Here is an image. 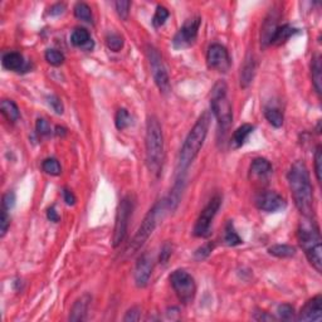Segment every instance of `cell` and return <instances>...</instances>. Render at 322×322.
I'll return each mask as SVG.
<instances>
[{
  "mask_svg": "<svg viewBox=\"0 0 322 322\" xmlns=\"http://www.w3.org/2000/svg\"><path fill=\"white\" fill-rule=\"evenodd\" d=\"M173 254V247L170 246L169 243H165L163 246V248H161V252H160V263H163V265H165V263H168L169 258H170V255Z\"/></svg>",
  "mask_w": 322,
  "mask_h": 322,
  "instance_id": "obj_43",
  "label": "cell"
},
{
  "mask_svg": "<svg viewBox=\"0 0 322 322\" xmlns=\"http://www.w3.org/2000/svg\"><path fill=\"white\" fill-rule=\"evenodd\" d=\"M63 199H65L67 205L76 204V196H74V194L69 189H63Z\"/></svg>",
  "mask_w": 322,
  "mask_h": 322,
  "instance_id": "obj_45",
  "label": "cell"
},
{
  "mask_svg": "<svg viewBox=\"0 0 322 322\" xmlns=\"http://www.w3.org/2000/svg\"><path fill=\"white\" fill-rule=\"evenodd\" d=\"M91 296L83 295L79 297L76 302L73 304V307L71 310V315H69V320L71 321H83L87 315L88 307H90Z\"/></svg>",
  "mask_w": 322,
  "mask_h": 322,
  "instance_id": "obj_17",
  "label": "cell"
},
{
  "mask_svg": "<svg viewBox=\"0 0 322 322\" xmlns=\"http://www.w3.org/2000/svg\"><path fill=\"white\" fill-rule=\"evenodd\" d=\"M66 9V5L63 4V3H57V4H54L53 7H51V9H49V15H59V14H62L63 12H65Z\"/></svg>",
  "mask_w": 322,
  "mask_h": 322,
  "instance_id": "obj_46",
  "label": "cell"
},
{
  "mask_svg": "<svg viewBox=\"0 0 322 322\" xmlns=\"http://www.w3.org/2000/svg\"><path fill=\"white\" fill-rule=\"evenodd\" d=\"M47 218H48L51 222H54V223L59 222V215H58V213L55 212V208L54 207L49 208L48 212H47Z\"/></svg>",
  "mask_w": 322,
  "mask_h": 322,
  "instance_id": "obj_47",
  "label": "cell"
},
{
  "mask_svg": "<svg viewBox=\"0 0 322 322\" xmlns=\"http://www.w3.org/2000/svg\"><path fill=\"white\" fill-rule=\"evenodd\" d=\"M66 134H67V129H65L63 126L55 127V135L57 136H65Z\"/></svg>",
  "mask_w": 322,
  "mask_h": 322,
  "instance_id": "obj_49",
  "label": "cell"
},
{
  "mask_svg": "<svg viewBox=\"0 0 322 322\" xmlns=\"http://www.w3.org/2000/svg\"><path fill=\"white\" fill-rule=\"evenodd\" d=\"M210 110L218 122L220 132L226 134L233 122L232 104L228 98V87L224 80H219L212 90Z\"/></svg>",
  "mask_w": 322,
  "mask_h": 322,
  "instance_id": "obj_5",
  "label": "cell"
},
{
  "mask_svg": "<svg viewBox=\"0 0 322 322\" xmlns=\"http://www.w3.org/2000/svg\"><path fill=\"white\" fill-rule=\"evenodd\" d=\"M131 122H132V117L126 108H120V110L116 112L115 125H116V127H117V130L122 131V130L127 129V127L131 125Z\"/></svg>",
  "mask_w": 322,
  "mask_h": 322,
  "instance_id": "obj_30",
  "label": "cell"
},
{
  "mask_svg": "<svg viewBox=\"0 0 322 322\" xmlns=\"http://www.w3.org/2000/svg\"><path fill=\"white\" fill-rule=\"evenodd\" d=\"M124 38L118 33H108L106 37V44L108 49L112 52H118L124 48Z\"/></svg>",
  "mask_w": 322,
  "mask_h": 322,
  "instance_id": "obj_32",
  "label": "cell"
},
{
  "mask_svg": "<svg viewBox=\"0 0 322 322\" xmlns=\"http://www.w3.org/2000/svg\"><path fill=\"white\" fill-rule=\"evenodd\" d=\"M258 313H259V316L255 315L254 320H257V321H272V320H274L273 316H269L266 312H258Z\"/></svg>",
  "mask_w": 322,
  "mask_h": 322,
  "instance_id": "obj_48",
  "label": "cell"
},
{
  "mask_svg": "<svg viewBox=\"0 0 322 322\" xmlns=\"http://www.w3.org/2000/svg\"><path fill=\"white\" fill-rule=\"evenodd\" d=\"M71 43L74 47L85 48L87 51H91L93 48V42L91 38L90 33L85 28H76L71 34Z\"/></svg>",
  "mask_w": 322,
  "mask_h": 322,
  "instance_id": "obj_18",
  "label": "cell"
},
{
  "mask_svg": "<svg viewBox=\"0 0 322 322\" xmlns=\"http://www.w3.org/2000/svg\"><path fill=\"white\" fill-rule=\"evenodd\" d=\"M168 209H170V208H169L168 199H164V200H160L159 203H156V204H155L154 207L149 210V213L145 215L143 223H141L140 228H138L137 232H136L135 237L132 238L129 248H127V251H126L127 254L132 255V254H135L136 252H138V249L145 244V242L149 239L150 235L152 234V232H154L155 228H156L157 219H159L161 213L166 212Z\"/></svg>",
  "mask_w": 322,
  "mask_h": 322,
  "instance_id": "obj_6",
  "label": "cell"
},
{
  "mask_svg": "<svg viewBox=\"0 0 322 322\" xmlns=\"http://www.w3.org/2000/svg\"><path fill=\"white\" fill-rule=\"evenodd\" d=\"M272 171V165L267 159L257 157L251 164V174L255 176H266Z\"/></svg>",
  "mask_w": 322,
  "mask_h": 322,
  "instance_id": "obj_25",
  "label": "cell"
},
{
  "mask_svg": "<svg viewBox=\"0 0 322 322\" xmlns=\"http://www.w3.org/2000/svg\"><path fill=\"white\" fill-rule=\"evenodd\" d=\"M146 164L150 173L159 177L163 173L165 149H164V134L159 118L156 116H149L146 122Z\"/></svg>",
  "mask_w": 322,
  "mask_h": 322,
  "instance_id": "obj_3",
  "label": "cell"
},
{
  "mask_svg": "<svg viewBox=\"0 0 322 322\" xmlns=\"http://www.w3.org/2000/svg\"><path fill=\"white\" fill-rule=\"evenodd\" d=\"M278 27V15L276 12H271L267 15V18L265 19L262 30H260V44L263 47L271 46L272 38H273Z\"/></svg>",
  "mask_w": 322,
  "mask_h": 322,
  "instance_id": "obj_16",
  "label": "cell"
},
{
  "mask_svg": "<svg viewBox=\"0 0 322 322\" xmlns=\"http://www.w3.org/2000/svg\"><path fill=\"white\" fill-rule=\"evenodd\" d=\"M213 248H214V244L213 243H207L204 244V246L202 247V248H199L198 251L195 252V258L198 260H203L205 259L207 257H209V254L212 253Z\"/></svg>",
  "mask_w": 322,
  "mask_h": 322,
  "instance_id": "obj_41",
  "label": "cell"
},
{
  "mask_svg": "<svg viewBox=\"0 0 322 322\" xmlns=\"http://www.w3.org/2000/svg\"><path fill=\"white\" fill-rule=\"evenodd\" d=\"M287 180L297 209L305 218H313V188L306 164L301 160L293 163L287 174Z\"/></svg>",
  "mask_w": 322,
  "mask_h": 322,
  "instance_id": "obj_1",
  "label": "cell"
},
{
  "mask_svg": "<svg viewBox=\"0 0 322 322\" xmlns=\"http://www.w3.org/2000/svg\"><path fill=\"white\" fill-rule=\"evenodd\" d=\"M48 104H49V106L53 108V111L57 113V115H62L63 111H65L62 101H61L59 97L55 96V94H52V96L48 97Z\"/></svg>",
  "mask_w": 322,
  "mask_h": 322,
  "instance_id": "obj_40",
  "label": "cell"
},
{
  "mask_svg": "<svg viewBox=\"0 0 322 322\" xmlns=\"http://www.w3.org/2000/svg\"><path fill=\"white\" fill-rule=\"evenodd\" d=\"M277 312H278V316L281 320L291 321L295 318V309H293V306H291V305L288 304H283L281 306H278Z\"/></svg>",
  "mask_w": 322,
  "mask_h": 322,
  "instance_id": "obj_36",
  "label": "cell"
},
{
  "mask_svg": "<svg viewBox=\"0 0 322 322\" xmlns=\"http://www.w3.org/2000/svg\"><path fill=\"white\" fill-rule=\"evenodd\" d=\"M24 65L26 62H24L23 55L18 52H8L3 55V66L9 71L21 72L24 68Z\"/></svg>",
  "mask_w": 322,
  "mask_h": 322,
  "instance_id": "obj_20",
  "label": "cell"
},
{
  "mask_svg": "<svg viewBox=\"0 0 322 322\" xmlns=\"http://www.w3.org/2000/svg\"><path fill=\"white\" fill-rule=\"evenodd\" d=\"M74 16L79 21L86 22V23H93V15H92V9L90 8V5L86 4V3H77L74 5Z\"/></svg>",
  "mask_w": 322,
  "mask_h": 322,
  "instance_id": "obj_28",
  "label": "cell"
},
{
  "mask_svg": "<svg viewBox=\"0 0 322 322\" xmlns=\"http://www.w3.org/2000/svg\"><path fill=\"white\" fill-rule=\"evenodd\" d=\"M297 33H298V29L288 26V24L279 26L278 28H277L273 38H272L271 44H274V46H282V44H285L286 42L290 39L291 37H293V35L297 34Z\"/></svg>",
  "mask_w": 322,
  "mask_h": 322,
  "instance_id": "obj_21",
  "label": "cell"
},
{
  "mask_svg": "<svg viewBox=\"0 0 322 322\" xmlns=\"http://www.w3.org/2000/svg\"><path fill=\"white\" fill-rule=\"evenodd\" d=\"M130 7H131V2H127V0H118V2H115L116 12H117L118 16H120L122 21H126V19L129 18Z\"/></svg>",
  "mask_w": 322,
  "mask_h": 322,
  "instance_id": "obj_35",
  "label": "cell"
},
{
  "mask_svg": "<svg viewBox=\"0 0 322 322\" xmlns=\"http://www.w3.org/2000/svg\"><path fill=\"white\" fill-rule=\"evenodd\" d=\"M169 15H170V13H169V10L166 9L165 7H163V5H157L154 16H152V26H154L155 28L163 27L164 24H165V22L168 21Z\"/></svg>",
  "mask_w": 322,
  "mask_h": 322,
  "instance_id": "obj_33",
  "label": "cell"
},
{
  "mask_svg": "<svg viewBox=\"0 0 322 322\" xmlns=\"http://www.w3.org/2000/svg\"><path fill=\"white\" fill-rule=\"evenodd\" d=\"M321 171H322V149L321 146H317L315 152V174L318 183H321Z\"/></svg>",
  "mask_w": 322,
  "mask_h": 322,
  "instance_id": "obj_39",
  "label": "cell"
},
{
  "mask_svg": "<svg viewBox=\"0 0 322 322\" xmlns=\"http://www.w3.org/2000/svg\"><path fill=\"white\" fill-rule=\"evenodd\" d=\"M10 226V215L8 214L7 209H2V216H0V237H5L8 229Z\"/></svg>",
  "mask_w": 322,
  "mask_h": 322,
  "instance_id": "obj_38",
  "label": "cell"
},
{
  "mask_svg": "<svg viewBox=\"0 0 322 322\" xmlns=\"http://www.w3.org/2000/svg\"><path fill=\"white\" fill-rule=\"evenodd\" d=\"M132 210H134V202H132L131 196L127 195L125 198H122L117 207L115 229H113L112 244L115 248L120 246L125 238H126L127 228H129V220L132 215Z\"/></svg>",
  "mask_w": 322,
  "mask_h": 322,
  "instance_id": "obj_9",
  "label": "cell"
},
{
  "mask_svg": "<svg viewBox=\"0 0 322 322\" xmlns=\"http://www.w3.org/2000/svg\"><path fill=\"white\" fill-rule=\"evenodd\" d=\"M255 204L258 209L262 212L277 213L285 209L287 203L285 198L276 191H265L258 195V198L255 199Z\"/></svg>",
  "mask_w": 322,
  "mask_h": 322,
  "instance_id": "obj_13",
  "label": "cell"
},
{
  "mask_svg": "<svg viewBox=\"0 0 322 322\" xmlns=\"http://www.w3.org/2000/svg\"><path fill=\"white\" fill-rule=\"evenodd\" d=\"M224 242H226L227 246L229 247H235L239 246L243 243L242 238L238 235V233L235 232L234 224L232 220H228L226 224V232H224Z\"/></svg>",
  "mask_w": 322,
  "mask_h": 322,
  "instance_id": "obj_27",
  "label": "cell"
},
{
  "mask_svg": "<svg viewBox=\"0 0 322 322\" xmlns=\"http://www.w3.org/2000/svg\"><path fill=\"white\" fill-rule=\"evenodd\" d=\"M209 125L210 113L205 111V112L202 113L198 121L195 122L193 129L190 130L187 138H185L184 145L180 150L179 159H177V175L180 177H183V175L187 173L189 166L191 165L194 159L198 156L199 151H200L203 145H204L205 138H207Z\"/></svg>",
  "mask_w": 322,
  "mask_h": 322,
  "instance_id": "obj_2",
  "label": "cell"
},
{
  "mask_svg": "<svg viewBox=\"0 0 322 322\" xmlns=\"http://www.w3.org/2000/svg\"><path fill=\"white\" fill-rule=\"evenodd\" d=\"M0 111H2L3 116L9 122H16L21 118L19 107L12 99H3L2 105H0Z\"/></svg>",
  "mask_w": 322,
  "mask_h": 322,
  "instance_id": "obj_23",
  "label": "cell"
},
{
  "mask_svg": "<svg viewBox=\"0 0 322 322\" xmlns=\"http://www.w3.org/2000/svg\"><path fill=\"white\" fill-rule=\"evenodd\" d=\"M152 272V258L149 253H143L138 257L135 267V283L137 287L144 288L148 286Z\"/></svg>",
  "mask_w": 322,
  "mask_h": 322,
  "instance_id": "obj_14",
  "label": "cell"
},
{
  "mask_svg": "<svg viewBox=\"0 0 322 322\" xmlns=\"http://www.w3.org/2000/svg\"><path fill=\"white\" fill-rule=\"evenodd\" d=\"M311 76H312V85L316 92L321 94L322 91V63L320 55H315L311 63Z\"/></svg>",
  "mask_w": 322,
  "mask_h": 322,
  "instance_id": "obj_22",
  "label": "cell"
},
{
  "mask_svg": "<svg viewBox=\"0 0 322 322\" xmlns=\"http://www.w3.org/2000/svg\"><path fill=\"white\" fill-rule=\"evenodd\" d=\"M297 239L313 268L322 272V239L317 224L312 218H305L297 228Z\"/></svg>",
  "mask_w": 322,
  "mask_h": 322,
  "instance_id": "obj_4",
  "label": "cell"
},
{
  "mask_svg": "<svg viewBox=\"0 0 322 322\" xmlns=\"http://www.w3.org/2000/svg\"><path fill=\"white\" fill-rule=\"evenodd\" d=\"M222 205V198L219 195H214L210 199L207 207L202 210L195 227H194V235L199 238H207L210 235V227H212L213 219L215 218L219 208Z\"/></svg>",
  "mask_w": 322,
  "mask_h": 322,
  "instance_id": "obj_10",
  "label": "cell"
},
{
  "mask_svg": "<svg viewBox=\"0 0 322 322\" xmlns=\"http://www.w3.org/2000/svg\"><path fill=\"white\" fill-rule=\"evenodd\" d=\"M207 63L208 67L214 71L227 73L232 67V59L224 46L219 43H214L208 48L207 52Z\"/></svg>",
  "mask_w": 322,
  "mask_h": 322,
  "instance_id": "obj_12",
  "label": "cell"
},
{
  "mask_svg": "<svg viewBox=\"0 0 322 322\" xmlns=\"http://www.w3.org/2000/svg\"><path fill=\"white\" fill-rule=\"evenodd\" d=\"M265 116L267 121L276 129H279L283 125V112L277 107H266Z\"/></svg>",
  "mask_w": 322,
  "mask_h": 322,
  "instance_id": "obj_29",
  "label": "cell"
},
{
  "mask_svg": "<svg viewBox=\"0 0 322 322\" xmlns=\"http://www.w3.org/2000/svg\"><path fill=\"white\" fill-rule=\"evenodd\" d=\"M140 309L138 307H132L131 310H129L125 315L124 321H138L140 320Z\"/></svg>",
  "mask_w": 322,
  "mask_h": 322,
  "instance_id": "obj_44",
  "label": "cell"
},
{
  "mask_svg": "<svg viewBox=\"0 0 322 322\" xmlns=\"http://www.w3.org/2000/svg\"><path fill=\"white\" fill-rule=\"evenodd\" d=\"M255 73V61L253 55L249 53L246 57V61L243 63V67L240 71V87L247 88L252 82H253Z\"/></svg>",
  "mask_w": 322,
  "mask_h": 322,
  "instance_id": "obj_19",
  "label": "cell"
},
{
  "mask_svg": "<svg viewBox=\"0 0 322 322\" xmlns=\"http://www.w3.org/2000/svg\"><path fill=\"white\" fill-rule=\"evenodd\" d=\"M254 131V126L251 124H244L242 126L238 127L234 131L232 137V143L234 145V148H240L244 145V143L247 141L248 136Z\"/></svg>",
  "mask_w": 322,
  "mask_h": 322,
  "instance_id": "obj_24",
  "label": "cell"
},
{
  "mask_svg": "<svg viewBox=\"0 0 322 322\" xmlns=\"http://www.w3.org/2000/svg\"><path fill=\"white\" fill-rule=\"evenodd\" d=\"M3 209L10 210L15 205V194L13 191H8L4 196H3Z\"/></svg>",
  "mask_w": 322,
  "mask_h": 322,
  "instance_id": "obj_42",
  "label": "cell"
},
{
  "mask_svg": "<svg viewBox=\"0 0 322 322\" xmlns=\"http://www.w3.org/2000/svg\"><path fill=\"white\" fill-rule=\"evenodd\" d=\"M146 55L150 63V68H151L152 77H154L155 85L157 86L159 91L163 94H168L170 92V78H169V73L166 71L165 65L163 62V57L159 53L154 46L146 47Z\"/></svg>",
  "mask_w": 322,
  "mask_h": 322,
  "instance_id": "obj_7",
  "label": "cell"
},
{
  "mask_svg": "<svg viewBox=\"0 0 322 322\" xmlns=\"http://www.w3.org/2000/svg\"><path fill=\"white\" fill-rule=\"evenodd\" d=\"M35 130L41 136H49L52 134L51 124L46 118H38L35 124Z\"/></svg>",
  "mask_w": 322,
  "mask_h": 322,
  "instance_id": "obj_37",
  "label": "cell"
},
{
  "mask_svg": "<svg viewBox=\"0 0 322 322\" xmlns=\"http://www.w3.org/2000/svg\"><path fill=\"white\" fill-rule=\"evenodd\" d=\"M170 283L180 302L189 305L194 301L196 293V285L193 276L184 269H177L171 273Z\"/></svg>",
  "mask_w": 322,
  "mask_h": 322,
  "instance_id": "obj_8",
  "label": "cell"
},
{
  "mask_svg": "<svg viewBox=\"0 0 322 322\" xmlns=\"http://www.w3.org/2000/svg\"><path fill=\"white\" fill-rule=\"evenodd\" d=\"M46 57V61L49 63V65L54 66V67H58V66L63 65L65 62V54L62 52L57 51V49H48L44 54Z\"/></svg>",
  "mask_w": 322,
  "mask_h": 322,
  "instance_id": "obj_34",
  "label": "cell"
},
{
  "mask_svg": "<svg viewBox=\"0 0 322 322\" xmlns=\"http://www.w3.org/2000/svg\"><path fill=\"white\" fill-rule=\"evenodd\" d=\"M268 253L277 258H291L296 254V248L288 244H276L268 248Z\"/></svg>",
  "mask_w": 322,
  "mask_h": 322,
  "instance_id": "obj_26",
  "label": "cell"
},
{
  "mask_svg": "<svg viewBox=\"0 0 322 322\" xmlns=\"http://www.w3.org/2000/svg\"><path fill=\"white\" fill-rule=\"evenodd\" d=\"M202 19L199 16H194V18L188 19L183 27L177 30L175 34L173 44L176 49L188 48V47L193 46L195 43L196 38H198L199 28H200Z\"/></svg>",
  "mask_w": 322,
  "mask_h": 322,
  "instance_id": "obj_11",
  "label": "cell"
},
{
  "mask_svg": "<svg viewBox=\"0 0 322 322\" xmlns=\"http://www.w3.org/2000/svg\"><path fill=\"white\" fill-rule=\"evenodd\" d=\"M42 169L46 174L52 175V176H58L62 173V168H61L59 161L54 157H48L42 163Z\"/></svg>",
  "mask_w": 322,
  "mask_h": 322,
  "instance_id": "obj_31",
  "label": "cell"
},
{
  "mask_svg": "<svg viewBox=\"0 0 322 322\" xmlns=\"http://www.w3.org/2000/svg\"><path fill=\"white\" fill-rule=\"evenodd\" d=\"M297 320L320 322L322 320V297L318 295L309 299L299 311Z\"/></svg>",
  "mask_w": 322,
  "mask_h": 322,
  "instance_id": "obj_15",
  "label": "cell"
}]
</instances>
